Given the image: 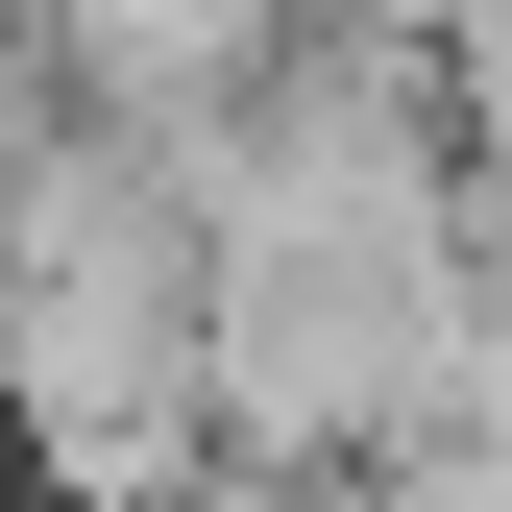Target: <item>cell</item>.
I'll return each instance as SVG.
<instances>
[{"instance_id":"cell-2","label":"cell","mask_w":512,"mask_h":512,"mask_svg":"<svg viewBox=\"0 0 512 512\" xmlns=\"http://www.w3.org/2000/svg\"><path fill=\"white\" fill-rule=\"evenodd\" d=\"M415 98L464 147V196H512V0H415Z\"/></svg>"},{"instance_id":"cell-3","label":"cell","mask_w":512,"mask_h":512,"mask_svg":"<svg viewBox=\"0 0 512 512\" xmlns=\"http://www.w3.org/2000/svg\"><path fill=\"white\" fill-rule=\"evenodd\" d=\"M342 512H512V415H415L391 464H342Z\"/></svg>"},{"instance_id":"cell-1","label":"cell","mask_w":512,"mask_h":512,"mask_svg":"<svg viewBox=\"0 0 512 512\" xmlns=\"http://www.w3.org/2000/svg\"><path fill=\"white\" fill-rule=\"evenodd\" d=\"M0 464L74 512H171L220 464L196 415V171L122 147V122H49L0 171Z\"/></svg>"}]
</instances>
